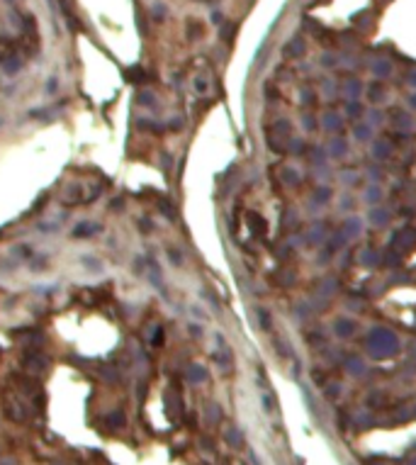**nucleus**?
Wrapping results in <instances>:
<instances>
[{"instance_id": "f257e3e1", "label": "nucleus", "mask_w": 416, "mask_h": 465, "mask_svg": "<svg viewBox=\"0 0 416 465\" xmlns=\"http://www.w3.org/2000/svg\"><path fill=\"white\" fill-rule=\"evenodd\" d=\"M22 366H25V370H32V373H42V370L49 368V358L44 356L42 351H29L27 356L22 358Z\"/></svg>"}, {"instance_id": "9d476101", "label": "nucleus", "mask_w": 416, "mask_h": 465, "mask_svg": "<svg viewBox=\"0 0 416 465\" xmlns=\"http://www.w3.org/2000/svg\"><path fill=\"white\" fill-rule=\"evenodd\" d=\"M56 90H58V78H56V76H51V78L46 81V93H49V95H54Z\"/></svg>"}, {"instance_id": "f8f14e48", "label": "nucleus", "mask_w": 416, "mask_h": 465, "mask_svg": "<svg viewBox=\"0 0 416 465\" xmlns=\"http://www.w3.org/2000/svg\"><path fill=\"white\" fill-rule=\"evenodd\" d=\"M153 13H156V17H163V15H166V8H163V5H156Z\"/></svg>"}, {"instance_id": "20e7f679", "label": "nucleus", "mask_w": 416, "mask_h": 465, "mask_svg": "<svg viewBox=\"0 0 416 465\" xmlns=\"http://www.w3.org/2000/svg\"><path fill=\"white\" fill-rule=\"evenodd\" d=\"M0 69L5 71V73H10V76H13V73H17V71L22 69V56L17 54V51H15V54H10L8 59H3V61H0Z\"/></svg>"}, {"instance_id": "f03ea898", "label": "nucleus", "mask_w": 416, "mask_h": 465, "mask_svg": "<svg viewBox=\"0 0 416 465\" xmlns=\"http://www.w3.org/2000/svg\"><path fill=\"white\" fill-rule=\"evenodd\" d=\"M100 229H102V227H100L97 222H78V224L73 227L71 236H73V239H90V236H95Z\"/></svg>"}, {"instance_id": "423d86ee", "label": "nucleus", "mask_w": 416, "mask_h": 465, "mask_svg": "<svg viewBox=\"0 0 416 465\" xmlns=\"http://www.w3.org/2000/svg\"><path fill=\"white\" fill-rule=\"evenodd\" d=\"M81 263H83V266H88L90 271H97V273L102 271V261L93 259V256H81Z\"/></svg>"}, {"instance_id": "7ed1b4c3", "label": "nucleus", "mask_w": 416, "mask_h": 465, "mask_svg": "<svg viewBox=\"0 0 416 465\" xmlns=\"http://www.w3.org/2000/svg\"><path fill=\"white\" fill-rule=\"evenodd\" d=\"M15 339L22 343H32V346H37V343L44 341V336L39 334V329H15Z\"/></svg>"}, {"instance_id": "39448f33", "label": "nucleus", "mask_w": 416, "mask_h": 465, "mask_svg": "<svg viewBox=\"0 0 416 465\" xmlns=\"http://www.w3.org/2000/svg\"><path fill=\"white\" fill-rule=\"evenodd\" d=\"M5 409H8V417H10V419H17V422H25V417H27V411H25V407H22L20 402L5 399Z\"/></svg>"}, {"instance_id": "6e6552de", "label": "nucleus", "mask_w": 416, "mask_h": 465, "mask_svg": "<svg viewBox=\"0 0 416 465\" xmlns=\"http://www.w3.org/2000/svg\"><path fill=\"white\" fill-rule=\"evenodd\" d=\"M107 424H110V426H122V424H125V414H122L120 409L112 411L110 417H107Z\"/></svg>"}, {"instance_id": "1a4fd4ad", "label": "nucleus", "mask_w": 416, "mask_h": 465, "mask_svg": "<svg viewBox=\"0 0 416 465\" xmlns=\"http://www.w3.org/2000/svg\"><path fill=\"white\" fill-rule=\"evenodd\" d=\"M15 256H17V259H22V261H27L29 256H32V248H29L27 244H22V246L15 248Z\"/></svg>"}, {"instance_id": "0eeeda50", "label": "nucleus", "mask_w": 416, "mask_h": 465, "mask_svg": "<svg viewBox=\"0 0 416 465\" xmlns=\"http://www.w3.org/2000/svg\"><path fill=\"white\" fill-rule=\"evenodd\" d=\"M127 81L129 83H141L144 81V71L134 66V69H127Z\"/></svg>"}, {"instance_id": "9b49d317", "label": "nucleus", "mask_w": 416, "mask_h": 465, "mask_svg": "<svg viewBox=\"0 0 416 465\" xmlns=\"http://www.w3.org/2000/svg\"><path fill=\"white\" fill-rule=\"evenodd\" d=\"M139 102H141V105H151L153 100H151V95H149V93H141V95H139Z\"/></svg>"}]
</instances>
